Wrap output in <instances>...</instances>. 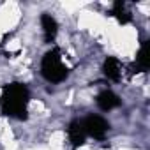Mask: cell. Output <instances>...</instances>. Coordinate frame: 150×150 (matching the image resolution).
<instances>
[{
    "instance_id": "ba28073f",
    "label": "cell",
    "mask_w": 150,
    "mask_h": 150,
    "mask_svg": "<svg viewBox=\"0 0 150 150\" xmlns=\"http://www.w3.org/2000/svg\"><path fill=\"white\" fill-rule=\"evenodd\" d=\"M96 104H97V108L101 111H111V110L120 106V97L111 90H103L96 97Z\"/></svg>"
},
{
    "instance_id": "7a4b0ae2",
    "label": "cell",
    "mask_w": 150,
    "mask_h": 150,
    "mask_svg": "<svg viewBox=\"0 0 150 150\" xmlns=\"http://www.w3.org/2000/svg\"><path fill=\"white\" fill-rule=\"evenodd\" d=\"M41 74L48 83H62L69 76V69L62 62L60 48H51L41 60Z\"/></svg>"
},
{
    "instance_id": "3957f363",
    "label": "cell",
    "mask_w": 150,
    "mask_h": 150,
    "mask_svg": "<svg viewBox=\"0 0 150 150\" xmlns=\"http://www.w3.org/2000/svg\"><path fill=\"white\" fill-rule=\"evenodd\" d=\"M81 124H83L85 134L94 139H104L106 132L110 131V122L101 115H88L87 118L81 120Z\"/></svg>"
},
{
    "instance_id": "9c48e42d",
    "label": "cell",
    "mask_w": 150,
    "mask_h": 150,
    "mask_svg": "<svg viewBox=\"0 0 150 150\" xmlns=\"http://www.w3.org/2000/svg\"><path fill=\"white\" fill-rule=\"evenodd\" d=\"M111 16H115V18L118 20V23H122V25H125V23H129V21L132 20V14L127 11V7H125V2H124V0H117V2L113 4Z\"/></svg>"
},
{
    "instance_id": "52a82bcc",
    "label": "cell",
    "mask_w": 150,
    "mask_h": 150,
    "mask_svg": "<svg viewBox=\"0 0 150 150\" xmlns=\"http://www.w3.org/2000/svg\"><path fill=\"white\" fill-rule=\"evenodd\" d=\"M41 27H42V32H44V42L46 44H51L58 34V23L57 20L48 14V13H42L41 14Z\"/></svg>"
},
{
    "instance_id": "277c9868",
    "label": "cell",
    "mask_w": 150,
    "mask_h": 150,
    "mask_svg": "<svg viewBox=\"0 0 150 150\" xmlns=\"http://www.w3.org/2000/svg\"><path fill=\"white\" fill-rule=\"evenodd\" d=\"M148 65H150V41H143L139 50H138V55H136V62L131 64V74L134 72H146L148 71Z\"/></svg>"
},
{
    "instance_id": "6da1fadb",
    "label": "cell",
    "mask_w": 150,
    "mask_h": 150,
    "mask_svg": "<svg viewBox=\"0 0 150 150\" xmlns=\"http://www.w3.org/2000/svg\"><path fill=\"white\" fill-rule=\"evenodd\" d=\"M28 101H30V92L25 83L13 81V83L4 85V92H2V97H0V106H2V113L6 117L27 120L28 118V111H27Z\"/></svg>"
},
{
    "instance_id": "5b68a950",
    "label": "cell",
    "mask_w": 150,
    "mask_h": 150,
    "mask_svg": "<svg viewBox=\"0 0 150 150\" xmlns=\"http://www.w3.org/2000/svg\"><path fill=\"white\" fill-rule=\"evenodd\" d=\"M103 72L104 76L111 81H120L122 78V72H124V67L120 64V60L117 57H106L104 62H103Z\"/></svg>"
},
{
    "instance_id": "8992f818",
    "label": "cell",
    "mask_w": 150,
    "mask_h": 150,
    "mask_svg": "<svg viewBox=\"0 0 150 150\" xmlns=\"http://www.w3.org/2000/svg\"><path fill=\"white\" fill-rule=\"evenodd\" d=\"M67 136H69V141L74 148H78L85 143L87 139V134H85V129H83V124L81 120H72L69 122L67 125Z\"/></svg>"
}]
</instances>
